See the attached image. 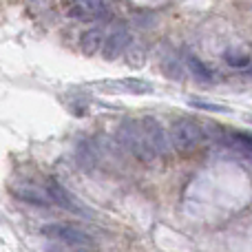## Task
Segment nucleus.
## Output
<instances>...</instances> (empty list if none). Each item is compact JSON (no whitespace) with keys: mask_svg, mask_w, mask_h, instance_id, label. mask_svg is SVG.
Segmentation results:
<instances>
[{"mask_svg":"<svg viewBox=\"0 0 252 252\" xmlns=\"http://www.w3.org/2000/svg\"><path fill=\"white\" fill-rule=\"evenodd\" d=\"M118 139L120 144L135 157V159L144 161V164H151L155 159V151L151 148L146 135H144L142 122H135V120H124L118 128Z\"/></svg>","mask_w":252,"mask_h":252,"instance_id":"nucleus-1","label":"nucleus"},{"mask_svg":"<svg viewBox=\"0 0 252 252\" xmlns=\"http://www.w3.org/2000/svg\"><path fill=\"white\" fill-rule=\"evenodd\" d=\"M201 137H204L201 126L197 124L195 120L182 118L170 126V139H173V146H175V151H179L182 155H188V153L195 151V148L199 146Z\"/></svg>","mask_w":252,"mask_h":252,"instance_id":"nucleus-2","label":"nucleus"},{"mask_svg":"<svg viewBox=\"0 0 252 252\" xmlns=\"http://www.w3.org/2000/svg\"><path fill=\"white\" fill-rule=\"evenodd\" d=\"M40 232L47 239L60 241V244L73 246V248H89V246H93V239L87 232H82L75 226H69V223H47V226H42Z\"/></svg>","mask_w":252,"mask_h":252,"instance_id":"nucleus-3","label":"nucleus"},{"mask_svg":"<svg viewBox=\"0 0 252 252\" xmlns=\"http://www.w3.org/2000/svg\"><path fill=\"white\" fill-rule=\"evenodd\" d=\"M9 190H11L13 197H18L20 201H27V204H33V206H51L53 204L47 188L35 186V184H29V182H16L9 186Z\"/></svg>","mask_w":252,"mask_h":252,"instance_id":"nucleus-4","label":"nucleus"},{"mask_svg":"<svg viewBox=\"0 0 252 252\" xmlns=\"http://www.w3.org/2000/svg\"><path fill=\"white\" fill-rule=\"evenodd\" d=\"M142 128H144V135H146L148 144H151V148L155 151L157 157H166L170 151L168 146V133L164 130V126L157 122L155 118H151V115H146V118L142 120Z\"/></svg>","mask_w":252,"mask_h":252,"instance_id":"nucleus-5","label":"nucleus"},{"mask_svg":"<svg viewBox=\"0 0 252 252\" xmlns=\"http://www.w3.org/2000/svg\"><path fill=\"white\" fill-rule=\"evenodd\" d=\"M66 4L71 16L82 18V20H95V18L106 16V2L104 0H62Z\"/></svg>","mask_w":252,"mask_h":252,"instance_id":"nucleus-6","label":"nucleus"},{"mask_svg":"<svg viewBox=\"0 0 252 252\" xmlns=\"http://www.w3.org/2000/svg\"><path fill=\"white\" fill-rule=\"evenodd\" d=\"M128 44H130L128 29H126V27H118V29L111 31V35L104 40L102 56H104V60L113 62V60H118V58L126 51V47H128Z\"/></svg>","mask_w":252,"mask_h":252,"instance_id":"nucleus-7","label":"nucleus"},{"mask_svg":"<svg viewBox=\"0 0 252 252\" xmlns=\"http://www.w3.org/2000/svg\"><path fill=\"white\" fill-rule=\"evenodd\" d=\"M102 89L120 93H133V95H144V93H153V84L139 78H122V80H109V82L100 84Z\"/></svg>","mask_w":252,"mask_h":252,"instance_id":"nucleus-8","label":"nucleus"},{"mask_svg":"<svg viewBox=\"0 0 252 252\" xmlns=\"http://www.w3.org/2000/svg\"><path fill=\"white\" fill-rule=\"evenodd\" d=\"M47 190H49V195H51L53 204H58L60 208L69 210V213H82V210H80L78 206H75L73 197H71L69 192H66L64 188H62L60 184L56 182V179H49V182H47Z\"/></svg>","mask_w":252,"mask_h":252,"instance_id":"nucleus-9","label":"nucleus"},{"mask_svg":"<svg viewBox=\"0 0 252 252\" xmlns=\"http://www.w3.org/2000/svg\"><path fill=\"white\" fill-rule=\"evenodd\" d=\"M104 31L102 29H89L82 33V38H80V51L84 53V56H95L97 51H100L102 47H104Z\"/></svg>","mask_w":252,"mask_h":252,"instance_id":"nucleus-10","label":"nucleus"},{"mask_svg":"<svg viewBox=\"0 0 252 252\" xmlns=\"http://www.w3.org/2000/svg\"><path fill=\"white\" fill-rule=\"evenodd\" d=\"M223 60H226L228 66H232V69H248L252 58L241 44H232V47H228L226 51H223Z\"/></svg>","mask_w":252,"mask_h":252,"instance_id":"nucleus-11","label":"nucleus"},{"mask_svg":"<svg viewBox=\"0 0 252 252\" xmlns=\"http://www.w3.org/2000/svg\"><path fill=\"white\" fill-rule=\"evenodd\" d=\"M186 64H188V69H190V73H192V78H195V80H199V82H204V84L206 82H208V84L213 82V78H215L213 71H210L204 62L197 60L195 56H188L186 58Z\"/></svg>","mask_w":252,"mask_h":252,"instance_id":"nucleus-12","label":"nucleus"},{"mask_svg":"<svg viewBox=\"0 0 252 252\" xmlns=\"http://www.w3.org/2000/svg\"><path fill=\"white\" fill-rule=\"evenodd\" d=\"M195 109H204V111H217V113H223V111H228L226 106H221V104H210V102H197V100H192L190 102Z\"/></svg>","mask_w":252,"mask_h":252,"instance_id":"nucleus-13","label":"nucleus"}]
</instances>
